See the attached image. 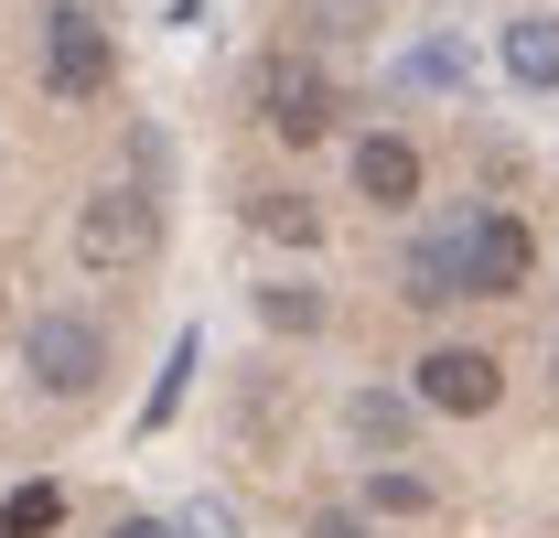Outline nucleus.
Listing matches in <instances>:
<instances>
[{"instance_id": "7ed1b4c3", "label": "nucleus", "mask_w": 559, "mask_h": 538, "mask_svg": "<svg viewBox=\"0 0 559 538\" xmlns=\"http://www.w3.org/2000/svg\"><path fill=\"white\" fill-rule=\"evenodd\" d=\"M151 237H162L151 184H119V195H97L86 215H75V259H86V269H130V259H151Z\"/></svg>"}, {"instance_id": "4468645a", "label": "nucleus", "mask_w": 559, "mask_h": 538, "mask_svg": "<svg viewBox=\"0 0 559 538\" xmlns=\"http://www.w3.org/2000/svg\"><path fill=\"white\" fill-rule=\"evenodd\" d=\"M194 355H205V344H194V335H173V366H162V388H151V409H140L151 431H162V420L183 409V377H194Z\"/></svg>"}, {"instance_id": "423d86ee", "label": "nucleus", "mask_w": 559, "mask_h": 538, "mask_svg": "<svg viewBox=\"0 0 559 538\" xmlns=\"http://www.w3.org/2000/svg\"><path fill=\"white\" fill-rule=\"evenodd\" d=\"M506 399V366H495L485 344H441V355H419V409H452V420H474V409Z\"/></svg>"}, {"instance_id": "f8f14e48", "label": "nucleus", "mask_w": 559, "mask_h": 538, "mask_svg": "<svg viewBox=\"0 0 559 538\" xmlns=\"http://www.w3.org/2000/svg\"><path fill=\"white\" fill-rule=\"evenodd\" d=\"M248 215H259V237H290V248H312V237H323V215H312L301 195H259Z\"/></svg>"}, {"instance_id": "9d476101", "label": "nucleus", "mask_w": 559, "mask_h": 538, "mask_svg": "<svg viewBox=\"0 0 559 538\" xmlns=\"http://www.w3.org/2000/svg\"><path fill=\"white\" fill-rule=\"evenodd\" d=\"M355 442H366V453H399V442H409L419 431V399H399V388H355Z\"/></svg>"}, {"instance_id": "ddd939ff", "label": "nucleus", "mask_w": 559, "mask_h": 538, "mask_svg": "<svg viewBox=\"0 0 559 538\" xmlns=\"http://www.w3.org/2000/svg\"><path fill=\"white\" fill-rule=\"evenodd\" d=\"M463 44H452V33H441V44H419V55H399V86H463Z\"/></svg>"}, {"instance_id": "1a4fd4ad", "label": "nucleus", "mask_w": 559, "mask_h": 538, "mask_svg": "<svg viewBox=\"0 0 559 538\" xmlns=\"http://www.w3.org/2000/svg\"><path fill=\"white\" fill-rule=\"evenodd\" d=\"M409 302H419V313H441V302H463V248H452V226H441V237H419V248H409Z\"/></svg>"}, {"instance_id": "9b49d317", "label": "nucleus", "mask_w": 559, "mask_h": 538, "mask_svg": "<svg viewBox=\"0 0 559 538\" xmlns=\"http://www.w3.org/2000/svg\"><path fill=\"white\" fill-rule=\"evenodd\" d=\"M66 528V484H11L0 495V538H55Z\"/></svg>"}, {"instance_id": "f03ea898", "label": "nucleus", "mask_w": 559, "mask_h": 538, "mask_svg": "<svg viewBox=\"0 0 559 538\" xmlns=\"http://www.w3.org/2000/svg\"><path fill=\"white\" fill-rule=\"evenodd\" d=\"M108 75H119V33H108L86 0H55V11H44V86H55V97H97Z\"/></svg>"}, {"instance_id": "6e6552de", "label": "nucleus", "mask_w": 559, "mask_h": 538, "mask_svg": "<svg viewBox=\"0 0 559 538\" xmlns=\"http://www.w3.org/2000/svg\"><path fill=\"white\" fill-rule=\"evenodd\" d=\"M495 55H506V75H516V86H559V22H549V11H516Z\"/></svg>"}, {"instance_id": "6ab92c4d", "label": "nucleus", "mask_w": 559, "mask_h": 538, "mask_svg": "<svg viewBox=\"0 0 559 538\" xmlns=\"http://www.w3.org/2000/svg\"><path fill=\"white\" fill-rule=\"evenodd\" d=\"M312 538H355V517H312Z\"/></svg>"}, {"instance_id": "20e7f679", "label": "nucleus", "mask_w": 559, "mask_h": 538, "mask_svg": "<svg viewBox=\"0 0 559 538\" xmlns=\"http://www.w3.org/2000/svg\"><path fill=\"white\" fill-rule=\"evenodd\" d=\"M452 248H463V291H485V302L527 291V269H538V237H527L516 215H463Z\"/></svg>"}, {"instance_id": "2eb2a0df", "label": "nucleus", "mask_w": 559, "mask_h": 538, "mask_svg": "<svg viewBox=\"0 0 559 538\" xmlns=\"http://www.w3.org/2000/svg\"><path fill=\"white\" fill-rule=\"evenodd\" d=\"M366 506H377V517H419V506H430V484H419V473H377V484H366Z\"/></svg>"}, {"instance_id": "0eeeda50", "label": "nucleus", "mask_w": 559, "mask_h": 538, "mask_svg": "<svg viewBox=\"0 0 559 538\" xmlns=\"http://www.w3.org/2000/svg\"><path fill=\"white\" fill-rule=\"evenodd\" d=\"M355 195H366V204H409L419 195V151H409V140H388V130L355 140Z\"/></svg>"}, {"instance_id": "39448f33", "label": "nucleus", "mask_w": 559, "mask_h": 538, "mask_svg": "<svg viewBox=\"0 0 559 538\" xmlns=\"http://www.w3.org/2000/svg\"><path fill=\"white\" fill-rule=\"evenodd\" d=\"M259 119H270L290 151H301V140H323V130H334V75H323V66H301V55H280V66H270V86H259Z\"/></svg>"}, {"instance_id": "a211bd4d", "label": "nucleus", "mask_w": 559, "mask_h": 538, "mask_svg": "<svg viewBox=\"0 0 559 538\" xmlns=\"http://www.w3.org/2000/svg\"><path fill=\"white\" fill-rule=\"evenodd\" d=\"M108 538H183V528H173V517H119Z\"/></svg>"}, {"instance_id": "f257e3e1", "label": "nucleus", "mask_w": 559, "mask_h": 538, "mask_svg": "<svg viewBox=\"0 0 559 538\" xmlns=\"http://www.w3.org/2000/svg\"><path fill=\"white\" fill-rule=\"evenodd\" d=\"M22 377H33L44 399H86V388L108 377L97 324H86V313H33V324H22Z\"/></svg>"}, {"instance_id": "f3484780", "label": "nucleus", "mask_w": 559, "mask_h": 538, "mask_svg": "<svg viewBox=\"0 0 559 538\" xmlns=\"http://www.w3.org/2000/svg\"><path fill=\"white\" fill-rule=\"evenodd\" d=\"M173 528H183V538H237V506L205 495V506H194V517H173Z\"/></svg>"}, {"instance_id": "dca6fc26", "label": "nucleus", "mask_w": 559, "mask_h": 538, "mask_svg": "<svg viewBox=\"0 0 559 538\" xmlns=\"http://www.w3.org/2000/svg\"><path fill=\"white\" fill-rule=\"evenodd\" d=\"M259 313H270L280 335H312V324H323V302H312V291H259Z\"/></svg>"}]
</instances>
